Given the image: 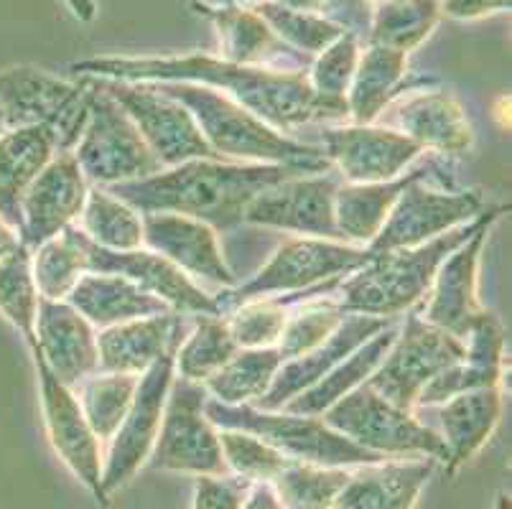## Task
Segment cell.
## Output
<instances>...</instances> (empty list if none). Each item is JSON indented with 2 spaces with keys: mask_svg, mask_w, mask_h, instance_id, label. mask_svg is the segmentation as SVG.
Wrapping results in <instances>:
<instances>
[{
  "mask_svg": "<svg viewBox=\"0 0 512 509\" xmlns=\"http://www.w3.org/2000/svg\"><path fill=\"white\" fill-rule=\"evenodd\" d=\"M90 194V181L72 151L54 153L41 174L31 181L21 202V230L18 240L26 250H36L51 237L62 235L77 224Z\"/></svg>",
  "mask_w": 512,
  "mask_h": 509,
  "instance_id": "d6986e66",
  "label": "cell"
},
{
  "mask_svg": "<svg viewBox=\"0 0 512 509\" xmlns=\"http://www.w3.org/2000/svg\"><path fill=\"white\" fill-rule=\"evenodd\" d=\"M319 418L344 438L383 459L428 456L446 464V448L439 433L418 420L416 410H403L380 398L367 382L347 392Z\"/></svg>",
  "mask_w": 512,
  "mask_h": 509,
  "instance_id": "ba28073f",
  "label": "cell"
},
{
  "mask_svg": "<svg viewBox=\"0 0 512 509\" xmlns=\"http://www.w3.org/2000/svg\"><path fill=\"white\" fill-rule=\"evenodd\" d=\"M339 184L342 181L334 171L291 176L271 189L260 191L245 209L242 224L291 232L296 237L339 240L337 222H334V194Z\"/></svg>",
  "mask_w": 512,
  "mask_h": 509,
  "instance_id": "2e32d148",
  "label": "cell"
},
{
  "mask_svg": "<svg viewBox=\"0 0 512 509\" xmlns=\"http://www.w3.org/2000/svg\"><path fill=\"white\" fill-rule=\"evenodd\" d=\"M204 413L217 428L253 433V436L263 438L265 443H271L286 459L301 461V464L355 469V466L383 461V456L365 451L314 415H296L288 413V410H260L253 405H222L209 398L204 405Z\"/></svg>",
  "mask_w": 512,
  "mask_h": 509,
  "instance_id": "8992f818",
  "label": "cell"
},
{
  "mask_svg": "<svg viewBox=\"0 0 512 509\" xmlns=\"http://www.w3.org/2000/svg\"><path fill=\"white\" fill-rule=\"evenodd\" d=\"M192 319V329L181 336L174 352V375L204 385L240 352V347L232 339L225 316H192Z\"/></svg>",
  "mask_w": 512,
  "mask_h": 509,
  "instance_id": "8d00e7d4",
  "label": "cell"
},
{
  "mask_svg": "<svg viewBox=\"0 0 512 509\" xmlns=\"http://www.w3.org/2000/svg\"><path fill=\"white\" fill-rule=\"evenodd\" d=\"M436 464V459L416 456L355 466L334 509H413Z\"/></svg>",
  "mask_w": 512,
  "mask_h": 509,
  "instance_id": "4316f807",
  "label": "cell"
},
{
  "mask_svg": "<svg viewBox=\"0 0 512 509\" xmlns=\"http://www.w3.org/2000/svg\"><path fill=\"white\" fill-rule=\"evenodd\" d=\"M344 311L332 301V296H319L311 301H299L291 306L283 334L276 349L283 362L304 357L306 352L324 344L339 329Z\"/></svg>",
  "mask_w": 512,
  "mask_h": 509,
  "instance_id": "b9f144b4",
  "label": "cell"
},
{
  "mask_svg": "<svg viewBox=\"0 0 512 509\" xmlns=\"http://www.w3.org/2000/svg\"><path fill=\"white\" fill-rule=\"evenodd\" d=\"M296 168L271 163H235L220 158H192L179 166L161 168L148 179L105 186L141 214L171 212L199 219L217 232L240 227L245 209L260 191L271 189Z\"/></svg>",
  "mask_w": 512,
  "mask_h": 509,
  "instance_id": "7a4b0ae2",
  "label": "cell"
},
{
  "mask_svg": "<svg viewBox=\"0 0 512 509\" xmlns=\"http://www.w3.org/2000/svg\"><path fill=\"white\" fill-rule=\"evenodd\" d=\"M291 303L283 296H263L237 303L227 311L225 319L230 334L240 349H265L276 347L283 334Z\"/></svg>",
  "mask_w": 512,
  "mask_h": 509,
  "instance_id": "ee69618b",
  "label": "cell"
},
{
  "mask_svg": "<svg viewBox=\"0 0 512 509\" xmlns=\"http://www.w3.org/2000/svg\"><path fill=\"white\" fill-rule=\"evenodd\" d=\"M507 209L510 204L484 209L472 222L454 227L426 245L377 252L360 270L339 280V286L332 291V301L344 314L380 316V319H398L400 314H408L416 303L426 298L446 255L467 242L487 219L502 217Z\"/></svg>",
  "mask_w": 512,
  "mask_h": 509,
  "instance_id": "3957f363",
  "label": "cell"
},
{
  "mask_svg": "<svg viewBox=\"0 0 512 509\" xmlns=\"http://www.w3.org/2000/svg\"><path fill=\"white\" fill-rule=\"evenodd\" d=\"M441 0H377L365 44L411 54L441 21Z\"/></svg>",
  "mask_w": 512,
  "mask_h": 509,
  "instance_id": "836d02e7",
  "label": "cell"
},
{
  "mask_svg": "<svg viewBox=\"0 0 512 509\" xmlns=\"http://www.w3.org/2000/svg\"><path fill=\"white\" fill-rule=\"evenodd\" d=\"M18 247H21L18 232L13 230V227H8V224L3 222V217H0V260L8 258V255H13Z\"/></svg>",
  "mask_w": 512,
  "mask_h": 509,
  "instance_id": "11a10c76",
  "label": "cell"
},
{
  "mask_svg": "<svg viewBox=\"0 0 512 509\" xmlns=\"http://www.w3.org/2000/svg\"><path fill=\"white\" fill-rule=\"evenodd\" d=\"M372 255L367 247L347 245L339 240H319V237H293L286 240L268 263L240 280L235 288H227L214 296L220 314L242 301L263 296H288V293L316 291L321 286H339V280L360 270Z\"/></svg>",
  "mask_w": 512,
  "mask_h": 509,
  "instance_id": "5b68a950",
  "label": "cell"
},
{
  "mask_svg": "<svg viewBox=\"0 0 512 509\" xmlns=\"http://www.w3.org/2000/svg\"><path fill=\"white\" fill-rule=\"evenodd\" d=\"M253 11L273 28V34L283 44H288L299 54L309 56V59H314L319 51L327 49L332 41H337L344 34L342 28L334 21H329L324 13L288 11V8L273 3V0H265V3L255 6Z\"/></svg>",
  "mask_w": 512,
  "mask_h": 509,
  "instance_id": "7bdbcfd3",
  "label": "cell"
},
{
  "mask_svg": "<svg viewBox=\"0 0 512 509\" xmlns=\"http://www.w3.org/2000/svg\"><path fill=\"white\" fill-rule=\"evenodd\" d=\"M434 428L446 448V471L456 474L459 466L482 451L492 438L502 415V387H479V390L454 395L446 403L436 405Z\"/></svg>",
  "mask_w": 512,
  "mask_h": 509,
  "instance_id": "f1b7e54d",
  "label": "cell"
},
{
  "mask_svg": "<svg viewBox=\"0 0 512 509\" xmlns=\"http://www.w3.org/2000/svg\"><path fill=\"white\" fill-rule=\"evenodd\" d=\"M362 41L355 34L344 31L337 41L311 59V67L306 72L311 90L329 100H347L349 84L355 77L357 62H360Z\"/></svg>",
  "mask_w": 512,
  "mask_h": 509,
  "instance_id": "bcb514c9",
  "label": "cell"
},
{
  "mask_svg": "<svg viewBox=\"0 0 512 509\" xmlns=\"http://www.w3.org/2000/svg\"><path fill=\"white\" fill-rule=\"evenodd\" d=\"M74 77L123 82H194L212 87L260 120L293 135L306 125L349 123L347 100H329L311 90L306 72L245 67L217 54L176 56H92L69 64Z\"/></svg>",
  "mask_w": 512,
  "mask_h": 509,
  "instance_id": "6da1fadb",
  "label": "cell"
},
{
  "mask_svg": "<svg viewBox=\"0 0 512 509\" xmlns=\"http://www.w3.org/2000/svg\"><path fill=\"white\" fill-rule=\"evenodd\" d=\"M31 273H34L36 291L41 298L67 301L77 280L87 273L82 232L77 224L31 250Z\"/></svg>",
  "mask_w": 512,
  "mask_h": 509,
  "instance_id": "74e56055",
  "label": "cell"
},
{
  "mask_svg": "<svg viewBox=\"0 0 512 509\" xmlns=\"http://www.w3.org/2000/svg\"><path fill=\"white\" fill-rule=\"evenodd\" d=\"M194 8L212 21L217 31V56L245 67L281 69V72H309L311 59L283 44L273 28L253 11L240 6H204L194 0Z\"/></svg>",
  "mask_w": 512,
  "mask_h": 509,
  "instance_id": "cb8c5ba5",
  "label": "cell"
},
{
  "mask_svg": "<svg viewBox=\"0 0 512 509\" xmlns=\"http://www.w3.org/2000/svg\"><path fill=\"white\" fill-rule=\"evenodd\" d=\"M138 380L136 375H118V372H95L77 387V400L82 405L92 433L107 443L123 423L130 403L136 398Z\"/></svg>",
  "mask_w": 512,
  "mask_h": 509,
  "instance_id": "f35d334b",
  "label": "cell"
},
{
  "mask_svg": "<svg viewBox=\"0 0 512 509\" xmlns=\"http://www.w3.org/2000/svg\"><path fill=\"white\" fill-rule=\"evenodd\" d=\"M250 482L237 476H197L192 509H240Z\"/></svg>",
  "mask_w": 512,
  "mask_h": 509,
  "instance_id": "681fc988",
  "label": "cell"
},
{
  "mask_svg": "<svg viewBox=\"0 0 512 509\" xmlns=\"http://www.w3.org/2000/svg\"><path fill=\"white\" fill-rule=\"evenodd\" d=\"M39 301L31 273V250L21 245L13 255L0 260V316L23 336L26 347L34 342Z\"/></svg>",
  "mask_w": 512,
  "mask_h": 509,
  "instance_id": "60d3db41",
  "label": "cell"
},
{
  "mask_svg": "<svg viewBox=\"0 0 512 509\" xmlns=\"http://www.w3.org/2000/svg\"><path fill=\"white\" fill-rule=\"evenodd\" d=\"M34 357L36 380H39V400L41 413H44V428L49 436L54 454L62 459V464L77 476L79 482L90 489L97 504L105 507L102 497L100 476H102V443L92 433L87 423L82 405L77 400V392L57 380V375L46 367L41 354L29 349Z\"/></svg>",
  "mask_w": 512,
  "mask_h": 509,
  "instance_id": "e0dca14e",
  "label": "cell"
},
{
  "mask_svg": "<svg viewBox=\"0 0 512 509\" xmlns=\"http://www.w3.org/2000/svg\"><path fill=\"white\" fill-rule=\"evenodd\" d=\"M497 219L500 217L487 219L467 242H462L454 252L446 255V260L436 270L434 283L426 293V308L418 311L423 321L456 336V339H462V342L474 316L484 308L477 296L479 260H482L484 242L490 237L492 224Z\"/></svg>",
  "mask_w": 512,
  "mask_h": 509,
  "instance_id": "7402d4cb",
  "label": "cell"
},
{
  "mask_svg": "<svg viewBox=\"0 0 512 509\" xmlns=\"http://www.w3.org/2000/svg\"><path fill=\"white\" fill-rule=\"evenodd\" d=\"M171 382H174V352L164 354L138 380L136 398L130 403L118 431L107 441V454L102 456L100 487L107 504L115 492H120L146 466L158 431H161Z\"/></svg>",
  "mask_w": 512,
  "mask_h": 509,
  "instance_id": "5bb4252c",
  "label": "cell"
},
{
  "mask_svg": "<svg viewBox=\"0 0 512 509\" xmlns=\"http://www.w3.org/2000/svg\"><path fill=\"white\" fill-rule=\"evenodd\" d=\"M143 247L169 260L194 283H209L220 291L240 283V275L222 255L217 230L199 219L171 212L143 214Z\"/></svg>",
  "mask_w": 512,
  "mask_h": 509,
  "instance_id": "ffe728a7",
  "label": "cell"
},
{
  "mask_svg": "<svg viewBox=\"0 0 512 509\" xmlns=\"http://www.w3.org/2000/svg\"><path fill=\"white\" fill-rule=\"evenodd\" d=\"M181 329H184V316L176 311L100 329L97 331L100 372L141 377L164 354L176 352Z\"/></svg>",
  "mask_w": 512,
  "mask_h": 509,
  "instance_id": "484cf974",
  "label": "cell"
},
{
  "mask_svg": "<svg viewBox=\"0 0 512 509\" xmlns=\"http://www.w3.org/2000/svg\"><path fill=\"white\" fill-rule=\"evenodd\" d=\"M377 120L408 135L423 153L444 161L467 156L474 148V130L462 102L456 100L454 92L436 84L400 95Z\"/></svg>",
  "mask_w": 512,
  "mask_h": 509,
  "instance_id": "ac0fdd59",
  "label": "cell"
},
{
  "mask_svg": "<svg viewBox=\"0 0 512 509\" xmlns=\"http://www.w3.org/2000/svg\"><path fill=\"white\" fill-rule=\"evenodd\" d=\"M8 130V123H6V115H3V110H0V135L6 133Z\"/></svg>",
  "mask_w": 512,
  "mask_h": 509,
  "instance_id": "680465c9",
  "label": "cell"
},
{
  "mask_svg": "<svg viewBox=\"0 0 512 509\" xmlns=\"http://www.w3.org/2000/svg\"><path fill=\"white\" fill-rule=\"evenodd\" d=\"M464 359V342L421 319L418 311H408L398 326V336L390 344L383 362L367 377V385L388 403L403 410H416L418 395L441 370Z\"/></svg>",
  "mask_w": 512,
  "mask_h": 509,
  "instance_id": "7c38bea8",
  "label": "cell"
},
{
  "mask_svg": "<svg viewBox=\"0 0 512 509\" xmlns=\"http://www.w3.org/2000/svg\"><path fill=\"white\" fill-rule=\"evenodd\" d=\"M281 364L283 359L276 347L240 349L222 370L204 382V390L209 400L222 405H258Z\"/></svg>",
  "mask_w": 512,
  "mask_h": 509,
  "instance_id": "e575fe53",
  "label": "cell"
},
{
  "mask_svg": "<svg viewBox=\"0 0 512 509\" xmlns=\"http://www.w3.org/2000/svg\"><path fill=\"white\" fill-rule=\"evenodd\" d=\"M166 95L179 100L192 112L207 146L220 161L271 163L296 168L301 174H327L332 171L327 156L314 143H304L296 135L281 130L232 102L222 92L194 82H156Z\"/></svg>",
  "mask_w": 512,
  "mask_h": 509,
  "instance_id": "277c9868",
  "label": "cell"
},
{
  "mask_svg": "<svg viewBox=\"0 0 512 509\" xmlns=\"http://www.w3.org/2000/svg\"><path fill=\"white\" fill-rule=\"evenodd\" d=\"M82 232V230H79ZM87 273H118L133 280L148 293L158 296L171 311L181 316H222L212 293L204 291L189 275L181 273L176 265L164 260L156 252L138 247V250H105L82 235Z\"/></svg>",
  "mask_w": 512,
  "mask_h": 509,
  "instance_id": "44dd1931",
  "label": "cell"
},
{
  "mask_svg": "<svg viewBox=\"0 0 512 509\" xmlns=\"http://www.w3.org/2000/svg\"><path fill=\"white\" fill-rule=\"evenodd\" d=\"M464 362L487 370H505V329L495 311L482 308L464 336Z\"/></svg>",
  "mask_w": 512,
  "mask_h": 509,
  "instance_id": "c3c4849f",
  "label": "cell"
},
{
  "mask_svg": "<svg viewBox=\"0 0 512 509\" xmlns=\"http://www.w3.org/2000/svg\"><path fill=\"white\" fill-rule=\"evenodd\" d=\"M67 303H72L97 331L125 321L171 314L161 298L118 273H85L67 296Z\"/></svg>",
  "mask_w": 512,
  "mask_h": 509,
  "instance_id": "f546056e",
  "label": "cell"
},
{
  "mask_svg": "<svg viewBox=\"0 0 512 509\" xmlns=\"http://www.w3.org/2000/svg\"><path fill=\"white\" fill-rule=\"evenodd\" d=\"M29 349H36L57 380L72 390L100 372L97 329L67 301L41 298Z\"/></svg>",
  "mask_w": 512,
  "mask_h": 509,
  "instance_id": "603a6c76",
  "label": "cell"
},
{
  "mask_svg": "<svg viewBox=\"0 0 512 509\" xmlns=\"http://www.w3.org/2000/svg\"><path fill=\"white\" fill-rule=\"evenodd\" d=\"M102 92L125 110L138 133L148 143L161 166H179L192 158H217L207 146L192 112L166 95L156 82H123V79L90 77Z\"/></svg>",
  "mask_w": 512,
  "mask_h": 509,
  "instance_id": "4fadbf2b",
  "label": "cell"
},
{
  "mask_svg": "<svg viewBox=\"0 0 512 509\" xmlns=\"http://www.w3.org/2000/svg\"><path fill=\"white\" fill-rule=\"evenodd\" d=\"M395 336H398V321L390 324L388 329L380 331V334L372 336V339H367L362 347H357L347 359H342V362L321 377L316 385H311L309 390L296 395L283 410L296 415H314V418H319L324 410L332 408V405L337 403L339 398H344L347 392L365 385L367 377L377 370V364L383 362V357L388 354L390 344L395 342Z\"/></svg>",
  "mask_w": 512,
  "mask_h": 509,
  "instance_id": "d6a6232c",
  "label": "cell"
},
{
  "mask_svg": "<svg viewBox=\"0 0 512 509\" xmlns=\"http://www.w3.org/2000/svg\"><path fill=\"white\" fill-rule=\"evenodd\" d=\"M54 153V140L44 128H16L0 135V217L16 232L21 230L23 194Z\"/></svg>",
  "mask_w": 512,
  "mask_h": 509,
  "instance_id": "1f68e13d",
  "label": "cell"
},
{
  "mask_svg": "<svg viewBox=\"0 0 512 509\" xmlns=\"http://www.w3.org/2000/svg\"><path fill=\"white\" fill-rule=\"evenodd\" d=\"M197 3H204V6H240V8H255L265 0H197Z\"/></svg>",
  "mask_w": 512,
  "mask_h": 509,
  "instance_id": "6f0895ef",
  "label": "cell"
},
{
  "mask_svg": "<svg viewBox=\"0 0 512 509\" xmlns=\"http://www.w3.org/2000/svg\"><path fill=\"white\" fill-rule=\"evenodd\" d=\"M434 161H423L421 166L408 168V174L383 184H339L334 194V222H337L339 240L347 245L367 247L375 235L383 230L390 209L411 181L436 171Z\"/></svg>",
  "mask_w": 512,
  "mask_h": 509,
  "instance_id": "4dcf8cb0",
  "label": "cell"
},
{
  "mask_svg": "<svg viewBox=\"0 0 512 509\" xmlns=\"http://www.w3.org/2000/svg\"><path fill=\"white\" fill-rule=\"evenodd\" d=\"M502 377L505 370H487V367H474L469 362H456L446 370H441L434 380L423 387V392L418 395L416 410L421 408H436V405L446 403L454 395H462V392L479 390V387H495L502 385Z\"/></svg>",
  "mask_w": 512,
  "mask_h": 509,
  "instance_id": "7dc6e473",
  "label": "cell"
},
{
  "mask_svg": "<svg viewBox=\"0 0 512 509\" xmlns=\"http://www.w3.org/2000/svg\"><path fill=\"white\" fill-rule=\"evenodd\" d=\"M278 6L288 8V11H304V13H321L324 0H273Z\"/></svg>",
  "mask_w": 512,
  "mask_h": 509,
  "instance_id": "9f6ffc18",
  "label": "cell"
},
{
  "mask_svg": "<svg viewBox=\"0 0 512 509\" xmlns=\"http://www.w3.org/2000/svg\"><path fill=\"white\" fill-rule=\"evenodd\" d=\"M62 3L72 11V16L82 23H92L97 18V13H100L97 0H62Z\"/></svg>",
  "mask_w": 512,
  "mask_h": 509,
  "instance_id": "db71d44e",
  "label": "cell"
},
{
  "mask_svg": "<svg viewBox=\"0 0 512 509\" xmlns=\"http://www.w3.org/2000/svg\"><path fill=\"white\" fill-rule=\"evenodd\" d=\"M0 110L8 130L44 128L57 153H67L85 130L90 87L82 77L62 79L36 67L0 69Z\"/></svg>",
  "mask_w": 512,
  "mask_h": 509,
  "instance_id": "52a82bcc",
  "label": "cell"
},
{
  "mask_svg": "<svg viewBox=\"0 0 512 509\" xmlns=\"http://www.w3.org/2000/svg\"><path fill=\"white\" fill-rule=\"evenodd\" d=\"M217 431H220L222 459H225L227 471L237 479H245L250 484H271L291 464V459H286L271 443H265L253 433L235 431V428H217Z\"/></svg>",
  "mask_w": 512,
  "mask_h": 509,
  "instance_id": "f6af8a7d",
  "label": "cell"
},
{
  "mask_svg": "<svg viewBox=\"0 0 512 509\" xmlns=\"http://www.w3.org/2000/svg\"><path fill=\"white\" fill-rule=\"evenodd\" d=\"M82 79L90 87V112L72 153L90 186H115L158 174L164 166L123 107L90 77Z\"/></svg>",
  "mask_w": 512,
  "mask_h": 509,
  "instance_id": "9c48e42d",
  "label": "cell"
},
{
  "mask_svg": "<svg viewBox=\"0 0 512 509\" xmlns=\"http://www.w3.org/2000/svg\"><path fill=\"white\" fill-rule=\"evenodd\" d=\"M240 509H283V504L278 502L276 492L268 482H258V484H250L248 494L242 499V507Z\"/></svg>",
  "mask_w": 512,
  "mask_h": 509,
  "instance_id": "f5cc1de1",
  "label": "cell"
},
{
  "mask_svg": "<svg viewBox=\"0 0 512 509\" xmlns=\"http://www.w3.org/2000/svg\"><path fill=\"white\" fill-rule=\"evenodd\" d=\"M319 148L342 184L393 181L423 158L408 135L380 123L321 125Z\"/></svg>",
  "mask_w": 512,
  "mask_h": 509,
  "instance_id": "9a60e30c",
  "label": "cell"
},
{
  "mask_svg": "<svg viewBox=\"0 0 512 509\" xmlns=\"http://www.w3.org/2000/svg\"><path fill=\"white\" fill-rule=\"evenodd\" d=\"M441 174L444 168L439 166L403 189L385 219L383 230L367 245L370 255L426 245L484 212V199L479 191L454 189Z\"/></svg>",
  "mask_w": 512,
  "mask_h": 509,
  "instance_id": "30bf717a",
  "label": "cell"
},
{
  "mask_svg": "<svg viewBox=\"0 0 512 509\" xmlns=\"http://www.w3.org/2000/svg\"><path fill=\"white\" fill-rule=\"evenodd\" d=\"M77 227L87 240L105 250L125 252L143 247V214L105 186H90Z\"/></svg>",
  "mask_w": 512,
  "mask_h": 509,
  "instance_id": "d590c367",
  "label": "cell"
},
{
  "mask_svg": "<svg viewBox=\"0 0 512 509\" xmlns=\"http://www.w3.org/2000/svg\"><path fill=\"white\" fill-rule=\"evenodd\" d=\"M342 466H316L291 461L271 482L283 509H334L339 492L349 479Z\"/></svg>",
  "mask_w": 512,
  "mask_h": 509,
  "instance_id": "ab89813d",
  "label": "cell"
},
{
  "mask_svg": "<svg viewBox=\"0 0 512 509\" xmlns=\"http://www.w3.org/2000/svg\"><path fill=\"white\" fill-rule=\"evenodd\" d=\"M207 390L199 382L174 375L164 420L146 466L189 476H227L220 451V431L204 413Z\"/></svg>",
  "mask_w": 512,
  "mask_h": 509,
  "instance_id": "8fae6325",
  "label": "cell"
},
{
  "mask_svg": "<svg viewBox=\"0 0 512 509\" xmlns=\"http://www.w3.org/2000/svg\"><path fill=\"white\" fill-rule=\"evenodd\" d=\"M408 54L388 49V46L362 44L360 62L347 92L349 123L370 125L388 110L390 102L406 92L418 90V84H436V79L408 82Z\"/></svg>",
  "mask_w": 512,
  "mask_h": 509,
  "instance_id": "83f0119b",
  "label": "cell"
},
{
  "mask_svg": "<svg viewBox=\"0 0 512 509\" xmlns=\"http://www.w3.org/2000/svg\"><path fill=\"white\" fill-rule=\"evenodd\" d=\"M395 321L398 319L344 314L339 329L329 336L327 342L319 344V347L311 349V352H306L304 357L288 359V362L281 364V370L273 377L268 392H265L263 398H260V403L253 405V408L283 410L296 395H301V392L309 390L311 385H316V382L327 375L329 370H334L342 359H347L349 354L355 352L357 347H362L367 339H372L375 334L388 329Z\"/></svg>",
  "mask_w": 512,
  "mask_h": 509,
  "instance_id": "d4e9b609",
  "label": "cell"
},
{
  "mask_svg": "<svg viewBox=\"0 0 512 509\" xmlns=\"http://www.w3.org/2000/svg\"><path fill=\"white\" fill-rule=\"evenodd\" d=\"M375 3L377 0H324L321 13H324L329 21L337 23L342 31L355 34L357 39L365 44L367 31H370L372 11H375Z\"/></svg>",
  "mask_w": 512,
  "mask_h": 509,
  "instance_id": "f907efd6",
  "label": "cell"
},
{
  "mask_svg": "<svg viewBox=\"0 0 512 509\" xmlns=\"http://www.w3.org/2000/svg\"><path fill=\"white\" fill-rule=\"evenodd\" d=\"M512 0H441V16L454 21H479V18L507 13Z\"/></svg>",
  "mask_w": 512,
  "mask_h": 509,
  "instance_id": "816d5d0a",
  "label": "cell"
}]
</instances>
